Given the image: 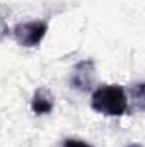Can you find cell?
<instances>
[{
    "mask_svg": "<svg viewBox=\"0 0 145 147\" xmlns=\"http://www.w3.org/2000/svg\"><path fill=\"white\" fill-rule=\"evenodd\" d=\"M96 84V69H94V62L92 60H84L80 63L75 65L70 77V86L73 89L79 91H91Z\"/></svg>",
    "mask_w": 145,
    "mask_h": 147,
    "instance_id": "3",
    "label": "cell"
},
{
    "mask_svg": "<svg viewBox=\"0 0 145 147\" xmlns=\"http://www.w3.org/2000/svg\"><path fill=\"white\" fill-rule=\"evenodd\" d=\"M126 147H142L140 144H130V146H126Z\"/></svg>",
    "mask_w": 145,
    "mask_h": 147,
    "instance_id": "6",
    "label": "cell"
},
{
    "mask_svg": "<svg viewBox=\"0 0 145 147\" xmlns=\"http://www.w3.org/2000/svg\"><path fill=\"white\" fill-rule=\"evenodd\" d=\"M60 147H92V146L84 142V140H79V139H65Z\"/></svg>",
    "mask_w": 145,
    "mask_h": 147,
    "instance_id": "5",
    "label": "cell"
},
{
    "mask_svg": "<svg viewBox=\"0 0 145 147\" xmlns=\"http://www.w3.org/2000/svg\"><path fill=\"white\" fill-rule=\"evenodd\" d=\"M92 110L106 116H123L128 111L125 87L119 84H104L94 89L91 96Z\"/></svg>",
    "mask_w": 145,
    "mask_h": 147,
    "instance_id": "1",
    "label": "cell"
},
{
    "mask_svg": "<svg viewBox=\"0 0 145 147\" xmlns=\"http://www.w3.org/2000/svg\"><path fill=\"white\" fill-rule=\"evenodd\" d=\"M31 110L36 115H48L53 110V94L46 87H39L31 101Z\"/></svg>",
    "mask_w": 145,
    "mask_h": 147,
    "instance_id": "4",
    "label": "cell"
},
{
    "mask_svg": "<svg viewBox=\"0 0 145 147\" xmlns=\"http://www.w3.org/2000/svg\"><path fill=\"white\" fill-rule=\"evenodd\" d=\"M48 33V22L46 21H29L21 22L12 29V36L17 41V45L24 48H36L43 38Z\"/></svg>",
    "mask_w": 145,
    "mask_h": 147,
    "instance_id": "2",
    "label": "cell"
}]
</instances>
